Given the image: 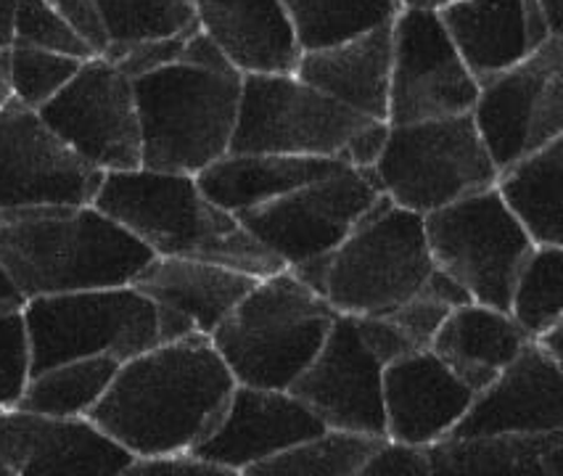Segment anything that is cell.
Wrapping results in <instances>:
<instances>
[{
  "mask_svg": "<svg viewBox=\"0 0 563 476\" xmlns=\"http://www.w3.org/2000/svg\"><path fill=\"white\" fill-rule=\"evenodd\" d=\"M233 387L212 339L191 334L124 361L88 419L133 458L183 453L214 432Z\"/></svg>",
  "mask_w": 563,
  "mask_h": 476,
  "instance_id": "obj_1",
  "label": "cell"
},
{
  "mask_svg": "<svg viewBox=\"0 0 563 476\" xmlns=\"http://www.w3.org/2000/svg\"><path fill=\"white\" fill-rule=\"evenodd\" d=\"M152 257L93 204L0 212V265L24 299L130 286Z\"/></svg>",
  "mask_w": 563,
  "mask_h": 476,
  "instance_id": "obj_2",
  "label": "cell"
},
{
  "mask_svg": "<svg viewBox=\"0 0 563 476\" xmlns=\"http://www.w3.org/2000/svg\"><path fill=\"white\" fill-rule=\"evenodd\" d=\"M93 207L159 257L205 259L254 276L286 267L233 212L209 201L194 175L146 167L103 173Z\"/></svg>",
  "mask_w": 563,
  "mask_h": 476,
  "instance_id": "obj_3",
  "label": "cell"
},
{
  "mask_svg": "<svg viewBox=\"0 0 563 476\" xmlns=\"http://www.w3.org/2000/svg\"><path fill=\"white\" fill-rule=\"evenodd\" d=\"M291 270L339 316L378 318L418 295L434 263L421 214L384 197L342 244Z\"/></svg>",
  "mask_w": 563,
  "mask_h": 476,
  "instance_id": "obj_4",
  "label": "cell"
},
{
  "mask_svg": "<svg viewBox=\"0 0 563 476\" xmlns=\"http://www.w3.org/2000/svg\"><path fill=\"white\" fill-rule=\"evenodd\" d=\"M386 122L352 112L318 88L286 75H249L228 154H289L373 167Z\"/></svg>",
  "mask_w": 563,
  "mask_h": 476,
  "instance_id": "obj_5",
  "label": "cell"
},
{
  "mask_svg": "<svg viewBox=\"0 0 563 476\" xmlns=\"http://www.w3.org/2000/svg\"><path fill=\"white\" fill-rule=\"evenodd\" d=\"M235 69L175 62L135 77L141 167L196 175L228 154L239 120Z\"/></svg>",
  "mask_w": 563,
  "mask_h": 476,
  "instance_id": "obj_6",
  "label": "cell"
},
{
  "mask_svg": "<svg viewBox=\"0 0 563 476\" xmlns=\"http://www.w3.org/2000/svg\"><path fill=\"white\" fill-rule=\"evenodd\" d=\"M339 312L291 267L262 276L212 331L235 384L289 389L323 347Z\"/></svg>",
  "mask_w": 563,
  "mask_h": 476,
  "instance_id": "obj_7",
  "label": "cell"
},
{
  "mask_svg": "<svg viewBox=\"0 0 563 476\" xmlns=\"http://www.w3.org/2000/svg\"><path fill=\"white\" fill-rule=\"evenodd\" d=\"M371 169L391 204L421 218L495 186L497 178L471 114L389 125Z\"/></svg>",
  "mask_w": 563,
  "mask_h": 476,
  "instance_id": "obj_8",
  "label": "cell"
},
{
  "mask_svg": "<svg viewBox=\"0 0 563 476\" xmlns=\"http://www.w3.org/2000/svg\"><path fill=\"white\" fill-rule=\"evenodd\" d=\"M32 374L51 365L109 355L124 363L159 344L156 305L135 286L69 291L24 302Z\"/></svg>",
  "mask_w": 563,
  "mask_h": 476,
  "instance_id": "obj_9",
  "label": "cell"
},
{
  "mask_svg": "<svg viewBox=\"0 0 563 476\" xmlns=\"http://www.w3.org/2000/svg\"><path fill=\"white\" fill-rule=\"evenodd\" d=\"M431 263L474 302L508 312L516 276L534 241L497 197L495 186L423 214Z\"/></svg>",
  "mask_w": 563,
  "mask_h": 476,
  "instance_id": "obj_10",
  "label": "cell"
},
{
  "mask_svg": "<svg viewBox=\"0 0 563 476\" xmlns=\"http://www.w3.org/2000/svg\"><path fill=\"white\" fill-rule=\"evenodd\" d=\"M384 199L371 167H344L284 197L235 212L241 225L286 267L331 252Z\"/></svg>",
  "mask_w": 563,
  "mask_h": 476,
  "instance_id": "obj_11",
  "label": "cell"
},
{
  "mask_svg": "<svg viewBox=\"0 0 563 476\" xmlns=\"http://www.w3.org/2000/svg\"><path fill=\"white\" fill-rule=\"evenodd\" d=\"M471 120L497 169L563 139L561 37H550L537 54L482 82Z\"/></svg>",
  "mask_w": 563,
  "mask_h": 476,
  "instance_id": "obj_12",
  "label": "cell"
},
{
  "mask_svg": "<svg viewBox=\"0 0 563 476\" xmlns=\"http://www.w3.org/2000/svg\"><path fill=\"white\" fill-rule=\"evenodd\" d=\"M37 114L71 152L101 173L141 167L133 80L109 58L82 62L77 75Z\"/></svg>",
  "mask_w": 563,
  "mask_h": 476,
  "instance_id": "obj_13",
  "label": "cell"
},
{
  "mask_svg": "<svg viewBox=\"0 0 563 476\" xmlns=\"http://www.w3.org/2000/svg\"><path fill=\"white\" fill-rule=\"evenodd\" d=\"M479 82L434 11L402 9L391 22V77L386 125L471 114Z\"/></svg>",
  "mask_w": 563,
  "mask_h": 476,
  "instance_id": "obj_14",
  "label": "cell"
},
{
  "mask_svg": "<svg viewBox=\"0 0 563 476\" xmlns=\"http://www.w3.org/2000/svg\"><path fill=\"white\" fill-rule=\"evenodd\" d=\"M103 173L71 152L35 109L0 107V212L48 204H93Z\"/></svg>",
  "mask_w": 563,
  "mask_h": 476,
  "instance_id": "obj_15",
  "label": "cell"
},
{
  "mask_svg": "<svg viewBox=\"0 0 563 476\" xmlns=\"http://www.w3.org/2000/svg\"><path fill=\"white\" fill-rule=\"evenodd\" d=\"M384 361L360 336L352 316H336L323 347L289 384L329 429L384 436Z\"/></svg>",
  "mask_w": 563,
  "mask_h": 476,
  "instance_id": "obj_16",
  "label": "cell"
},
{
  "mask_svg": "<svg viewBox=\"0 0 563 476\" xmlns=\"http://www.w3.org/2000/svg\"><path fill=\"white\" fill-rule=\"evenodd\" d=\"M0 458L14 476H124L133 453L88 416L0 408Z\"/></svg>",
  "mask_w": 563,
  "mask_h": 476,
  "instance_id": "obj_17",
  "label": "cell"
},
{
  "mask_svg": "<svg viewBox=\"0 0 563 476\" xmlns=\"http://www.w3.org/2000/svg\"><path fill=\"white\" fill-rule=\"evenodd\" d=\"M325 429L329 427L289 389L235 384L214 432L191 453L239 476L254 463L273 458L310 436L323 434Z\"/></svg>",
  "mask_w": 563,
  "mask_h": 476,
  "instance_id": "obj_18",
  "label": "cell"
},
{
  "mask_svg": "<svg viewBox=\"0 0 563 476\" xmlns=\"http://www.w3.org/2000/svg\"><path fill=\"white\" fill-rule=\"evenodd\" d=\"M563 429L561 363L529 344L471 400L463 419L448 436L508 432H555Z\"/></svg>",
  "mask_w": 563,
  "mask_h": 476,
  "instance_id": "obj_19",
  "label": "cell"
},
{
  "mask_svg": "<svg viewBox=\"0 0 563 476\" xmlns=\"http://www.w3.org/2000/svg\"><path fill=\"white\" fill-rule=\"evenodd\" d=\"M384 436L429 447L463 419L474 389L431 350H416L384 365Z\"/></svg>",
  "mask_w": 563,
  "mask_h": 476,
  "instance_id": "obj_20",
  "label": "cell"
},
{
  "mask_svg": "<svg viewBox=\"0 0 563 476\" xmlns=\"http://www.w3.org/2000/svg\"><path fill=\"white\" fill-rule=\"evenodd\" d=\"M437 16L479 85L555 37L537 0H455Z\"/></svg>",
  "mask_w": 563,
  "mask_h": 476,
  "instance_id": "obj_21",
  "label": "cell"
},
{
  "mask_svg": "<svg viewBox=\"0 0 563 476\" xmlns=\"http://www.w3.org/2000/svg\"><path fill=\"white\" fill-rule=\"evenodd\" d=\"M194 5L199 30L241 77L297 69L302 51L280 0H194Z\"/></svg>",
  "mask_w": 563,
  "mask_h": 476,
  "instance_id": "obj_22",
  "label": "cell"
},
{
  "mask_svg": "<svg viewBox=\"0 0 563 476\" xmlns=\"http://www.w3.org/2000/svg\"><path fill=\"white\" fill-rule=\"evenodd\" d=\"M260 278L254 273L205 263V259L154 254L130 286L152 299L156 308L186 318L196 334L212 336V331L231 316V310L254 289Z\"/></svg>",
  "mask_w": 563,
  "mask_h": 476,
  "instance_id": "obj_23",
  "label": "cell"
},
{
  "mask_svg": "<svg viewBox=\"0 0 563 476\" xmlns=\"http://www.w3.org/2000/svg\"><path fill=\"white\" fill-rule=\"evenodd\" d=\"M294 75L352 112L386 122L391 77V24L331 48L307 51Z\"/></svg>",
  "mask_w": 563,
  "mask_h": 476,
  "instance_id": "obj_24",
  "label": "cell"
},
{
  "mask_svg": "<svg viewBox=\"0 0 563 476\" xmlns=\"http://www.w3.org/2000/svg\"><path fill=\"white\" fill-rule=\"evenodd\" d=\"M529 344L510 312L463 302L448 312L429 350L474 392L487 387L506 365Z\"/></svg>",
  "mask_w": 563,
  "mask_h": 476,
  "instance_id": "obj_25",
  "label": "cell"
},
{
  "mask_svg": "<svg viewBox=\"0 0 563 476\" xmlns=\"http://www.w3.org/2000/svg\"><path fill=\"white\" fill-rule=\"evenodd\" d=\"M344 167L350 165L320 156L225 154L194 178L209 201L235 214L284 197L307 182L336 175Z\"/></svg>",
  "mask_w": 563,
  "mask_h": 476,
  "instance_id": "obj_26",
  "label": "cell"
},
{
  "mask_svg": "<svg viewBox=\"0 0 563 476\" xmlns=\"http://www.w3.org/2000/svg\"><path fill=\"white\" fill-rule=\"evenodd\" d=\"M431 474L442 476H561L563 429L482 436H442L429 445Z\"/></svg>",
  "mask_w": 563,
  "mask_h": 476,
  "instance_id": "obj_27",
  "label": "cell"
},
{
  "mask_svg": "<svg viewBox=\"0 0 563 476\" xmlns=\"http://www.w3.org/2000/svg\"><path fill=\"white\" fill-rule=\"evenodd\" d=\"M563 139L497 169L495 191L537 246L563 241Z\"/></svg>",
  "mask_w": 563,
  "mask_h": 476,
  "instance_id": "obj_28",
  "label": "cell"
},
{
  "mask_svg": "<svg viewBox=\"0 0 563 476\" xmlns=\"http://www.w3.org/2000/svg\"><path fill=\"white\" fill-rule=\"evenodd\" d=\"M291 19L299 51H320L355 41L397 19L399 0H280Z\"/></svg>",
  "mask_w": 563,
  "mask_h": 476,
  "instance_id": "obj_29",
  "label": "cell"
},
{
  "mask_svg": "<svg viewBox=\"0 0 563 476\" xmlns=\"http://www.w3.org/2000/svg\"><path fill=\"white\" fill-rule=\"evenodd\" d=\"M120 365L117 357L109 355L51 365L30 376L14 408L45 416H88L109 389Z\"/></svg>",
  "mask_w": 563,
  "mask_h": 476,
  "instance_id": "obj_30",
  "label": "cell"
},
{
  "mask_svg": "<svg viewBox=\"0 0 563 476\" xmlns=\"http://www.w3.org/2000/svg\"><path fill=\"white\" fill-rule=\"evenodd\" d=\"M384 436L325 429L273 458L254 463L241 476H360Z\"/></svg>",
  "mask_w": 563,
  "mask_h": 476,
  "instance_id": "obj_31",
  "label": "cell"
},
{
  "mask_svg": "<svg viewBox=\"0 0 563 476\" xmlns=\"http://www.w3.org/2000/svg\"><path fill=\"white\" fill-rule=\"evenodd\" d=\"M103 27L109 35V51L133 48V45L167 41L196 27L194 0H96Z\"/></svg>",
  "mask_w": 563,
  "mask_h": 476,
  "instance_id": "obj_32",
  "label": "cell"
},
{
  "mask_svg": "<svg viewBox=\"0 0 563 476\" xmlns=\"http://www.w3.org/2000/svg\"><path fill=\"white\" fill-rule=\"evenodd\" d=\"M508 312L529 339L563 321V246H534L516 276Z\"/></svg>",
  "mask_w": 563,
  "mask_h": 476,
  "instance_id": "obj_33",
  "label": "cell"
},
{
  "mask_svg": "<svg viewBox=\"0 0 563 476\" xmlns=\"http://www.w3.org/2000/svg\"><path fill=\"white\" fill-rule=\"evenodd\" d=\"M471 302V297L453 278L444 276L442 270L431 273L427 284L421 286L418 295H412L408 302L399 305L397 310L386 312V323L395 325L397 334L408 342L410 350H429L431 336L437 334L440 323L448 318V312L457 308V305Z\"/></svg>",
  "mask_w": 563,
  "mask_h": 476,
  "instance_id": "obj_34",
  "label": "cell"
},
{
  "mask_svg": "<svg viewBox=\"0 0 563 476\" xmlns=\"http://www.w3.org/2000/svg\"><path fill=\"white\" fill-rule=\"evenodd\" d=\"M82 67V58H71L54 51L30 48V45H11L9 51V85L11 99L30 109H41L48 103L58 90L67 85L77 69Z\"/></svg>",
  "mask_w": 563,
  "mask_h": 476,
  "instance_id": "obj_35",
  "label": "cell"
},
{
  "mask_svg": "<svg viewBox=\"0 0 563 476\" xmlns=\"http://www.w3.org/2000/svg\"><path fill=\"white\" fill-rule=\"evenodd\" d=\"M11 45L54 51V54L82 58V62L96 56L90 45L56 14L48 0H19L14 14V43Z\"/></svg>",
  "mask_w": 563,
  "mask_h": 476,
  "instance_id": "obj_36",
  "label": "cell"
},
{
  "mask_svg": "<svg viewBox=\"0 0 563 476\" xmlns=\"http://www.w3.org/2000/svg\"><path fill=\"white\" fill-rule=\"evenodd\" d=\"M32 376V347L22 310L0 316V408H14Z\"/></svg>",
  "mask_w": 563,
  "mask_h": 476,
  "instance_id": "obj_37",
  "label": "cell"
},
{
  "mask_svg": "<svg viewBox=\"0 0 563 476\" xmlns=\"http://www.w3.org/2000/svg\"><path fill=\"white\" fill-rule=\"evenodd\" d=\"M196 27H199V24H196ZM196 27H191L188 32H183V35L167 37V41H154V43L133 45V48L117 51V54H109V56H103V58H109V62L114 64L117 69L124 71V75H128L130 80H135V77L146 75V71H154V69H159V67H167V64L180 62L188 35H191Z\"/></svg>",
  "mask_w": 563,
  "mask_h": 476,
  "instance_id": "obj_38",
  "label": "cell"
},
{
  "mask_svg": "<svg viewBox=\"0 0 563 476\" xmlns=\"http://www.w3.org/2000/svg\"><path fill=\"white\" fill-rule=\"evenodd\" d=\"M431 476L429 447L408 445V442L382 440V445L373 450L365 463L363 476Z\"/></svg>",
  "mask_w": 563,
  "mask_h": 476,
  "instance_id": "obj_39",
  "label": "cell"
},
{
  "mask_svg": "<svg viewBox=\"0 0 563 476\" xmlns=\"http://www.w3.org/2000/svg\"><path fill=\"white\" fill-rule=\"evenodd\" d=\"M124 476H235L231 468L199 458L191 450L167 455H148V458H133Z\"/></svg>",
  "mask_w": 563,
  "mask_h": 476,
  "instance_id": "obj_40",
  "label": "cell"
},
{
  "mask_svg": "<svg viewBox=\"0 0 563 476\" xmlns=\"http://www.w3.org/2000/svg\"><path fill=\"white\" fill-rule=\"evenodd\" d=\"M56 9V14L69 24L85 43L90 45L96 56H103L109 51V35L103 27L101 11L96 0H48Z\"/></svg>",
  "mask_w": 563,
  "mask_h": 476,
  "instance_id": "obj_41",
  "label": "cell"
},
{
  "mask_svg": "<svg viewBox=\"0 0 563 476\" xmlns=\"http://www.w3.org/2000/svg\"><path fill=\"white\" fill-rule=\"evenodd\" d=\"M532 342L540 347L545 355L553 357V361L561 363V355H563V321L553 323L550 329L542 331V334H537Z\"/></svg>",
  "mask_w": 563,
  "mask_h": 476,
  "instance_id": "obj_42",
  "label": "cell"
},
{
  "mask_svg": "<svg viewBox=\"0 0 563 476\" xmlns=\"http://www.w3.org/2000/svg\"><path fill=\"white\" fill-rule=\"evenodd\" d=\"M19 0H0V51H11L14 43V14Z\"/></svg>",
  "mask_w": 563,
  "mask_h": 476,
  "instance_id": "obj_43",
  "label": "cell"
},
{
  "mask_svg": "<svg viewBox=\"0 0 563 476\" xmlns=\"http://www.w3.org/2000/svg\"><path fill=\"white\" fill-rule=\"evenodd\" d=\"M537 5H540L550 32L555 37H561V0H537Z\"/></svg>",
  "mask_w": 563,
  "mask_h": 476,
  "instance_id": "obj_44",
  "label": "cell"
},
{
  "mask_svg": "<svg viewBox=\"0 0 563 476\" xmlns=\"http://www.w3.org/2000/svg\"><path fill=\"white\" fill-rule=\"evenodd\" d=\"M455 3V0H399V5L402 9H416V11H442L444 5Z\"/></svg>",
  "mask_w": 563,
  "mask_h": 476,
  "instance_id": "obj_45",
  "label": "cell"
},
{
  "mask_svg": "<svg viewBox=\"0 0 563 476\" xmlns=\"http://www.w3.org/2000/svg\"><path fill=\"white\" fill-rule=\"evenodd\" d=\"M11 99L9 85V51H0V107Z\"/></svg>",
  "mask_w": 563,
  "mask_h": 476,
  "instance_id": "obj_46",
  "label": "cell"
},
{
  "mask_svg": "<svg viewBox=\"0 0 563 476\" xmlns=\"http://www.w3.org/2000/svg\"><path fill=\"white\" fill-rule=\"evenodd\" d=\"M0 476H14V474H11V468L5 466L3 458H0Z\"/></svg>",
  "mask_w": 563,
  "mask_h": 476,
  "instance_id": "obj_47",
  "label": "cell"
}]
</instances>
